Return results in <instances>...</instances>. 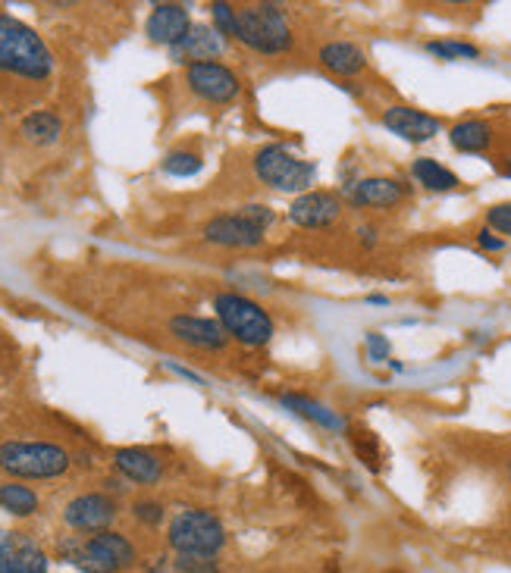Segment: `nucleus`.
Instances as JSON below:
<instances>
[{
  "label": "nucleus",
  "mask_w": 511,
  "mask_h": 573,
  "mask_svg": "<svg viewBox=\"0 0 511 573\" xmlns=\"http://www.w3.org/2000/svg\"><path fill=\"white\" fill-rule=\"evenodd\" d=\"M69 467L73 455L54 442H4L0 445V470L13 480H57Z\"/></svg>",
  "instance_id": "4"
},
{
  "label": "nucleus",
  "mask_w": 511,
  "mask_h": 573,
  "mask_svg": "<svg viewBox=\"0 0 511 573\" xmlns=\"http://www.w3.org/2000/svg\"><path fill=\"white\" fill-rule=\"evenodd\" d=\"M283 401V408H289V411H295L298 417H305V420H314V423H320V426H327V429H348V423L342 420V417H336L330 408H323L320 401H314V398H308V395H283L280 398Z\"/></svg>",
  "instance_id": "23"
},
{
  "label": "nucleus",
  "mask_w": 511,
  "mask_h": 573,
  "mask_svg": "<svg viewBox=\"0 0 511 573\" xmlns=\"http://www.w3.org/2000/svg\"><path fill=\"white\" fill-rule=\"evenodd\" d=\"M236 41H242L245 47L264 57H276V54L292 51L295 35L286 13L276 4H251V7H239Z\"/></svg>",
  "instance_id": "5"
},
{
  "label": "nucleus",
  "mask_w": 511,
  "mask_h": 573,
  "mask_svg": "<svg viewBox=\"0 0 511 573\" xmlns=\"http://www.w3.org/2000/svg\"><path fill=\"white\" fill-rule=\"evenodd\" d=\"M424 51L433 54L436 60H446V63H455V60H480L483 51L471 41H458V38H436V41H427Z\"/></svg>",
  "instance_id": "24"
},
{
  "label": "nucleus",
  "mask_w": 511,
  "mask_h": 573,
  "mask_svg": "<svg viewBox=\"0 0 511 573\" xmlns=\"http://www.w3.org/2000/svg\"><path fill=\"white\" fill-rule=\"evenodd\" d=\"M508 480H511V461H508Z\"/></svg>",
  "instance_id": "37"
},
{
  "label": "nucleus",
  "mask_w": 511,
  "mask_h": 573,
  "mask_svg": "<svg viewBox=\"0 0 511 573\" xmlns=\"http://www.w3.org/2000/svg\"><path fill=\"white\" fill-rule=\"evenodd\" d=\"M170 332L192 348H204V351H223L229 336L226 329L217 320H207V317H189V314H179L170 320Z\"/></svg>",
  "instance_id": "15"
},
{
  "label": "nucleus",
  "mask_w": 511,
  "mask_h": 573,
  "mask_svg": "<svg viewBox=\"0 0 511 573\" xmlns=\"http://www.w3.org/2000/svg\"><path fill=\"white\" fill-rule=\"evenodd\" d=\"M142 573H179V570H176V567H160V564H157V567H148V570H142Z\"/></svg>",
  "instance_id": "36"
},
{
  "label": "nucleus",
  "mask_w": 511,
  "mask_h": 573,
  "mask_svg": "<svg viewBox=\"0 0 511 573\" xmlns=\"http://www.w3.org/2000/svg\"><path fill=\"white\" fill-rule=\"evenodd\" d=\"M367 348H370V357H374V361H386V357H389V342L380 336V332H370Z\"/></svg>",
  "instance_id": "33"
},
{
  "label": "nucleus",
  "mask_w": 511,
  "mask_h": 573,
  "mask_svg": "<svg viewBox=\"0 0 511 573\" xmlns=\"http://www.w3.org/2000/svg\"><path fill=\"white\" fill-rule=\"evenodd\" d=\"M0 73L32 82H44L54 73V57L48 44L41 41L35 29L13 19L10 13H0Z\"/></svg>",
  "instance_id": "1"
},
{
  "label": "nucleus",
  "mask_w": 511,
  "mask_h": 573,
  "mask_svg": "<svg viewBox=\"0 0 511 573\" xmlns=\"http://www.w3.org/2000/svg\"><path fill=\"white\" fill-rule=\"evenodd\" d=\"M132 517L138 523H145V527H160L167 517V508L160 505L157 498H138V501H132Z\"/></svg>",
  "instance_id": "27"
},
{
  "label": "nucleus",
  "mask_w": 511,
  "mask_h": 573,
  "mask_svg": "<svg viewBox=\"0 0 511 573\" xmlns=\"http://www.w3.org/2000/svg\"><path fill=\"white\" fill-rule=\"evenodd\" d=\"M352 448H355V455L374 470V473H380V467H383V455H380V442H377V436L370 433V429H364V426H355L352 429Z\"/></svg>",
  "instance_id": "25"
},
{
  "label": "nucleus",
  "mask_w": 511,
  "mask_h": 573,
  "mask_svg": "<svg viewBox=\"0 0 511 573\" xmlns=\"http://www.w3.org/2000/svg\"><path fill=\"white\" fill-rule=\"evenodd\" d=\"M411 179L421 185V188L433 191V195H449V191H458V188H461L458 173L449 170L446 163L433 160V157H417V160L411 163Z\"/></svg>",
  "instance_id": "20"
},
{
  "label": "nucleus",
  "mask_w": 511,
  "mask_h": 573,
  "mask_svg": "<svg viewBox=\"0 0 511 573\" xmlns=\"http://www.w3.org/2000/svg\"><path fill=\"white\" fill-rule=\"evenodd\" d=\"M41 508V498L35 489L29 486H22L16 480H7V483H0V511H7L19 520H26V517H35Z\"/></svg>",
  "instance_id": "22"
},
{
  "label": "nucleus",
  "mask_w": 511,
  "mask_h": 573,
  "mask_svg": "<svg viewBox=\"0 0 511 573\" xmlns=\"http://www.w3.org/2000/svg\"><path fill=\"white\" fill-rule=\"evenodd\" d=\"M342 217V198L333 191H308L289 207V220L301 229H327Z\"/></svg>",
  "instance_id": "13"
},
{
  "label": "nucleus",
  "mask_w": 511,
  "mask_h": 573,
  "mask_svg": "<svg viewBox=\"0 0 511 573\" xmlns=\"http://www.w3.org/2000/svg\"><path fill=\"white\" fill-rule=\"evenodd\" d=\"M173 567L179 573H220L217 558H192V555H176Z\"/></svg>",
  "instance_id": "30"
},
{
  "label": "nucleus",
  "mask_w": 511,
  "mask_h": 573,
  "mask_svg": "<svg viewBox=\"0 0 511 573\" xmlns=\"http://www.w3.org/2000/svg\"><path fill=\"white\" fill-rule=\"evenodd\" d=\"M214 310H217V323L226 329V336L242 342L245 348H264L273 339L270 314L245 295L220 292L214 295Z\"/></svg>",
  "instance_id": "6"
},
{
  "label": "nucleus",
  "mask_w": 511,
  "mask_h": 573,
  "mask_svg": "<svg viewBox=\"0 0 511 573\" xmlns=\"http://www.w3.org/2000/svg\"><path fill=\"white\" fill-rule=\"evenodd\" d=\"M116 517H120V501L107 492H82L63 508V523L69 530L95 536L110 530Z\"/></svg>",
  "instance_id": "10"
},
{
  "label": "nucleus",
  "mask_w": 511,
  "mask_h": 573,
  "mask_svg": "<svg viewBox=\"0 0 511 573\" xmlns=\"http://www.w3.org/2000/svg\"><path fill=\"white\" fill-rule=\"evenodd\" d=\"M217 54H223V35L211 26H192V32L185 35V41L179 47H173V57L179 63H204L214 60Z\"/></svg>",
  "instance_id": "19"
},
{
  "label": "nucleus",
  "mask_w": 511,
  "mask_h": 573,
  "mask_svg": "<svg viewBox=\"0 0 511 573\" xmlns=\"http://www.w3.org/2000/svg\"><path fill=\"white\" fill-rule=\"evenodd\" d=\"M317 63L336 79H355L367 69V54L352 41H327L317 51Z\"/></svg>",
  "instance_id": "17"
},
{
  "label": "nucleus",
  "mask_w": 511,
  "mask_h": 573,
  "mask_svg": "<svg viewBox=\"0 0 511 573\" xmlns=\"http://www.w3.org/2000/svg\"><path fill=\"white\" fill-rule=\"evenodd\" d=\"M493 141H496L493 123H486V119H477V116L458 119L449 129V145L461 154H486L493 148Z\"/></svg>",
  "instance_id": "18"
},
{
  "label": "nucleus",
  "mask_w": 511,
  "mask_h": 573,
  "mask_svg": "<svg viewBox=\"0 0 511 573\" xmlns=\"http://www.w3.org/2000/svg\"><path fill=\"white\" fill-rule=\"evenodd\" d=\"M499 173H502L505 179H511V151L502 157V163H499Z\"/></svg>",
  "instance_id": "35"
},
{
  "label": "nucleus",
  "mask_w": 511,
  "mask_h": 573,
  "mask_svg": "<svg viewBox=\"0 0 511 573\" xmlns=\"http://www.w3.org/2000/svg\"><path fill=\"white\" fill-rule=\"evenodd\" d=\"M483 220H486V229H493V232L502 235V238H511V201H502V204L486 207Z\"/></svg>",
  "instance_id": "29"
},
{
  "label": "nucleus",
  "mask_w": 511,
  "mask_h": 573,
  "mask_svg": "<svg viewBox=\"0 0 511 573\" xmlns=\"http://www.w3.org/2000/svg\"><path fill=\"white\" fill-rule=\"evenodd\" d=\"M57 555L69 564H76L82 573H123L138 561L135 545L116 530H104L88 539L66 536L57 542Z\"/></svg>",
  "instance_id": "2"
},
{
  "label": "nucleus",
  "mask_w": 511,
  "mask_h": 573,
  "mask_svg": "<svg viewBox=\"0 0 511 573\" xmlns=\"http://www.w3.org/2000/svg\"><path fill=\"white\" fill-rule=\"evenodd\" d=\"M254 176H258L267 188L273 191H298V195H308L314 179H317V166L311 160L295 157L286 145H264L254 154Z\"/></svg>",
  "instance_id": "7"
},
{
  "label": "nucleus",
  "mask_w": 511,
  "mask_h": 573,
  "mask_svg": "<svg viewBox=\"0 0 511 573\" xmlns=\"http://www.w3.org/2000/svg\"><path fill=\"white\" fill-rule=\"evenodd\" d=\"M204 166V160H201V154L198 151H185V148H179V151H170L167 157H164V173H170V176H195L198 170Z\"/></svg>",
  "instance_id": "26"
},
{
  "label": "nucleus",
  "mask_w": 511,
  "mask_h": 573,
  "mask_svg": "<svg viewBox=\"0 0 511 573\" xmlns=\"http://www.w3.org/2000/svg\"><path fill=\"white\" fill-rule=\"evenodd\" d=\"M113 467L120 470L129 483H138V486H154L160 483V476H164V461L148 448H116Z\"/></svg>",
  "instance_id": "16"
},
{
  "label": "nucleus",
  "mask_w": 511,
  "mask_h": 573,
  "mask_svg": "<svg viewBox=\"0 0 511 573\" xmlns=\"http://www.w3.org/2000/svg\"><path fill=\"white\" fill-rule=\"evenodd\" d=\"M22 542H26V536H22V533L0 530V573L10 570V561L16 558V552H19Z\"/></svg>",
  "instance_id": "31"
},
{
  "label": "nucleus",
  "mask_w": 511,
  "mask_h": 573,
  "mask_svg": "<svg viewBox=\"0 0 511 573\" xmlns=\"http://www.w3.org/2000/svg\"><path fill=\"white\" fill-rule=\"evenodd\" d=\"M145 32L154 44L179 47L185 41V35L192 32V16L182 4H157L148 16Z\"/></svg>",
  "instance_id": "14"
},
{
  "label": "nucleus",
  "mask_w": 511,
  "mask_h": 573,
  "mask_svg": "<svg viewBox=\"0 0 511 573\" xmlns=\"http://www.w3.org/2000/svg\"><path fill=\"white\" fill-rule=\"evenodd\" d=\"M185 85L201 98L204 104H232L242 94V82L239 76L232 73L226 63H217V60H204V63H192L185 66Z\"/></svg>",
  "instance_id": "9"
},
{
  "label": "nucleus",
  "mask_w": 511,
  "mask_h": 573,
  "mask_svg": "<svg viewBox=\"0 0 511 573\" xmlns=\"http://www.w3.org/2000/svg\"><path fill=\"white\" fill-rule=\"evenodd\" d=\"M408 195H411V185L402 179H392V176H364V179H355L345 185L348 204L367 207V210L399 207L402 201H408Z\"/></svg>",
  "instance_id": "11"
},
{
  "label": "nucleus",
  "mask_w": 511,
  "mask_h": 573,
  "mask_svg": "<svg viewBox=\"0 0 511 573\" xmlns=\"http://www.w3.org/2000/svg\"><path fill=\"white\" fill-rule=\"evenodd\" d=\"M229 536L223 520L207 508H185L167 527V545L176 555L192 558H217L226 548Z\"/></svg>",
  "instance_id": "3"
},
{
  "label": "nucleus",
  "mask_w": 511,
  "mask_h": 573,
  "mask_svg": "<svg viewBox=\"0 0 511 573\" xmlns=\"http://www.w3.org/2000/svg\"><path fill=\"white\" fill-rule=\"evenodd\" d=\"M211 16H214V29H217L223 38H236V32H239V7H232V4H214V7H211Z\"/></svg>",
  "instance_id": "28"
},
{
  "label": "nucleus",
  "mask_w": 511,
  "mask_h": 573,
  "mask_svg": "<svg viewBox=\"0 0 511 573\" xmlns=\"http://www.w3.org/2000/svg\"><path fill=\"white\" fill-rule=\"evenodd\" d=\"M477 248L486 251V254H502V251H505V238L496 235L493 229H486V226H483V229L477 232Z\"/></svg>",
  "instance_id": "32"
},
{
  "label": "nucleus",
  "mask_w": 511,
  "mask_h": 573,
  "mask_svg": "<svg viewBox=\"0 0 511 573\" xmlns=\"http://www.w3.org/2000/svg\"><path fill=\"white\" fill-rule=\"evenodd\" d=\"M380 119L392 135H399L408 145H424V141H433L443 132V119L408 104H389Z\"/></svg>",
  "instance_id": "12"
},
{
  "label": "nucleus",
  "mask_w": 511,
  "mask_h": 573,
  "mask_svg": "<svg viewBox=\"0 0 511 573\" xmlns=\"http://www.w3.org/2000/svg\"><path fill=\"white\" fill-rule=\"evenodd\" d=\"M358 235H361V245H367V248H370V245H377V235H380V232H377L374 226H361V229H358Z\"/></svg>",
  "instance_id": "34"
},
{
  "label": "nucleus",
  "mask_w": 511,
  "mask_h": 573,
  "mask_svg": "<svg viewBox=\"0 0 511 573\" xmlns=\"http://www.w3.org/2000/svg\"><path fill=\"white\" fill-rule=\"evenodd\" d=\"M19 132H22V138L29 141V145L48 148V145H54V141H60L63 119L57 113H51V110H35V113H29L26 119H22Z\"/></svg>",
  "instance_id": "21"
},
{
  "label": "nucleus",
  "mask_w": 511,
  "mask_h": 573,
  "mask_svg": "<svg viewBox=\"0 0 511 573\" xmlns=\"http://www.w3.org/2000/svg\"><path fill=\"white\" fill-rule=\"evenodd\" d=\"M273 210L264 204H245L236 213H220L204 226V238L220 248H258L273 226Z\"/></svg>",
  "instance_id": "8"
}]
</instances>
